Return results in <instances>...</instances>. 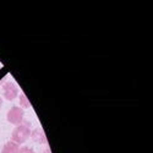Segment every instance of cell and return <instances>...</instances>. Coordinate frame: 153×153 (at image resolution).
<instances>
[{
	"label": "cell",
	"instance_id": "1",
	"mask_svg": "<svg viewBox=\"0 0 153 153\" xmlns=\"http://www.w3.org/2000/svg\"><path fill=\"white\" fill-rule=\"evenodd\" d=\"M31 131H32L31 130V123L23 120V123L21 125L16 126V129L12 131V134H11V141H14L15 143H17L20 146L21 143L26 142L27 140L30 138Z\"/></svg>",
	"mask_w": 153,
	"mask_h": 153
},
{
	"label": "cell",
	"instance_id": "9",
	"mask_svg": "<svg viewBox=\"0 0 153 153\" xmlns=\"http://www.w3.org/2000/svg\"><path fill=\"white\" fill-rule=\"evenodd\" d=\"M43 153H50V151H49V149H47V151H44Z\"/></svg>",
	"mask_w": 153,
	"mask_h": 153
},
{
	"label": "cell",
	"instance_id": "4",
	"mask_svg": "<svg viewBox=\"0 0 153 153\" xmlns=\"http://www.w3.org/2000/svg\"><path fill=\"white\" fill-rule=\"evenodd\" d=\"M32 141H34L36 143H39V145H47L48 143V140H47V136L44 134V131L41 129V127H37V129L32 130L31 131V136Z\"/></svg>",
	"mask_w": 153,
	"mask_h": 153
},
{
	"label": "cell",
	"instance_id": "7",
	"mask_svg": "<svg viewBox=\"0 0 153 153\" xmlns=\"http://www.w3.org/2000/svg\"><path fill=\"white\" fill-rule=\"evenodd\" d=\"M19 153H36V152H34L33 148H31L28 146H23V147H20Z\"/></svg>",
	"mask_w": 153,
	"mask_h": 153
},
{
	"label": "cell",
	"instance_id": "3",
	"mask_svg": "<svg viewBox=\"0 0 153 153\" xmlns=\"http://www.w3.org/2000/svg\"><path fill=\"white\" fill-rule=\"evenodd\" d=\"M3 94L6 100H14L19 96V87L11 81H7L3 85Z\"/></svg>",
	"mask_w": 153,
	"mask_h": 153
},
{
	"label": "cell",
	"instance_id": "2",
	"mask_svg": "<svg viewBox=\"0 0 153 153\" xmlns=\"http://www.w3.org/2000/svg\"><path fill=\"white\" fill-rule=\"evenodd\" d=\"M23 118H25V111L20 107H12L7 113V121L12 125L16 126L21 125L23 123Z\"/></svg>",
	"mask_w": 153,
	"mask_h": 153
},
{
	"label": "cell",
	"instance_id": "8",
	"mask_svg": "<svg viewBox=\"0 0 153 153\" xmlns=\"http://www.w3.org/2000/svg\"><path fill=\"white\" fill-rule=\"evenodd\" d=\"M1 105H3V98L0 97V108H1Z\"/></svg>",
	"mask_w": 153,
	"mask_h": 153
},
{
	"label": "cell",
	"instance_id": "6",
	"mask_svg": "<svg viewBox=\"0 0 153 153\" xmlns=\"http://www.w3.org/2000/svg\"><path fill=\"white\" fill-rule=\"evenodd\" d=\"M20 108H22V109H28V108H31L30 99L27 98V96L25 94V93L20 94Z\"/></svg>",
	"mask_w": 153,
	"mask_h": 153
},
{
	"label": "cell",
	"instance_id": "5",
	"mask_svg": "<svg viewBox=\"0 0 153 153\" xmlns=\"http://www.w3.org/2000/svg\"><path fill=\"white\" fill-rule=\"evenodd\" d=\"M19 149L20 146L17 143H15L14 141H9L1 148V153H19Z\"/></svg>",
	"mask_w": 153,
	"mask_h": 153
}]
</instances>
